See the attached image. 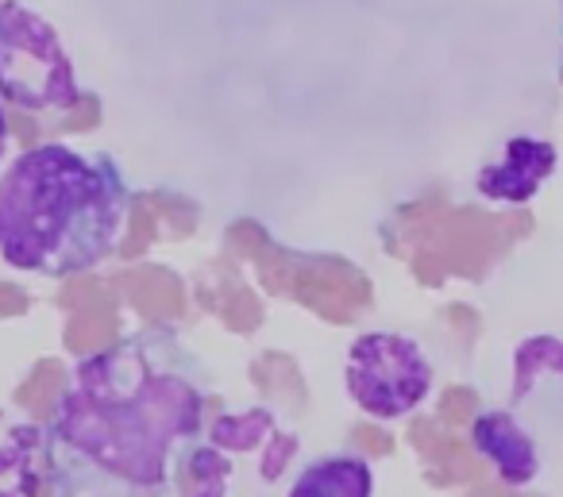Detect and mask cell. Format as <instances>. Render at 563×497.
<instances>
[{"label":"cell","instance_id":"obj_2","mask_svg":"<svg viewBox=\"0 0 563 497\" xmlns=\"http://www.w3.org/2000/svg\"><path fill=\"white\" fill-rule=\"evenodd\" d=\"M124 209L112 163L66 147L27 151L0 181V255L20 270H86L109 255Z\"/></svg>","mask_w":563,"mask_h":497},{"label":"cell","instance_id":"obj_4","mask_svg":"<svg viewBox=\"0 0 563 497\" xmlns=\"http://www.w3.org/2000/svg\"><path fill=\"white\" fill-rule=\"evenodd\" d=\"M0 89L20 104H74V81L55 35L20 9H0Z\"/></svg>","mask_w":563,"mask_h":497},{"label":"cell","instance_id":"obj_1","mask_svg":"<svg viewBox=\"0 0 563 497\" xmlns=\"http://www.w3.org/2000/svg\"><path fill=\"white\" fill-rule=\"evenodd\" d=\"M135 340L81 366L51 435L55 497H174V463L201 420V394Z\"/></svg>","mask_w":563,"mask_h":497},{"label":"cell","instance_id":"obj_6","mask_svg":"<svg viewBox=\"0 0 563 497\" xmlns=\"http://www.w3.org/2000/svg\"><path fill=\"white\" fill-rule=\"evenodd\" d=\"M475 448L494 463V471L509 482V486H525L537 478V451H532L529 435L506 417V412H486L475 424Z\"/></svg>","mask_w":563,"mask_h":497},{"label":"cell","instance_id":"obj_7","mask_svg":"<svg viewBox=\"0 0 563 497\" xmlns=\"http://www.w3.org/2000/svg\"><path fill=\"white\" fill-rule=\"evenodd\" d=\"M290 497H375V474L355 455H329L301 471Z\"/></svg>","mask_w":563,"mask_h":497},{"label":"cell","instance_id":"obj_3","mask_svg":"<svg viewBox=\"0 0 563 497\" xmlns=\"http://www.w3.org/2000/svg\"><path fill=\"white\" fill-rule=\"evenodd\" d=\"M432 386V371L417 343L401 335H363L347 358V389L355 405L378 420L406 417Z\"/></svg>","mask_w":563,"mask_h":497},{"label":"cell","instance_id":"obj_8","mask_svg":"<svg viewBox=\"0 0 563 497\" xmlns=\"http://www.w3.org/2000/svg\"><path fill=\"white\" fill-rule=\"evenodd\" d=\"M540 147H544V143L517 140L514 147H509L506 163L483 174V194L486 197H498V201H525V197L537 194L540 181L537 178H525V163H529L532 155H540Z\"/></svg>","mask_w":563,"mask_h":497},{"label":"cell","instance_id":"obj_5","mask_svg":"<svg viewBox=\"0 0 563 497\" xmlns=\"http://www.w3.org/2000/svg\"><path fill=\"white\" fill-rule=\"evenodd\" d=\"M51 494V451L43 455V435L35 428H9L0 435V497Z\"/></svg>","mask_w":563,"mask_h":497}]
</instances>
